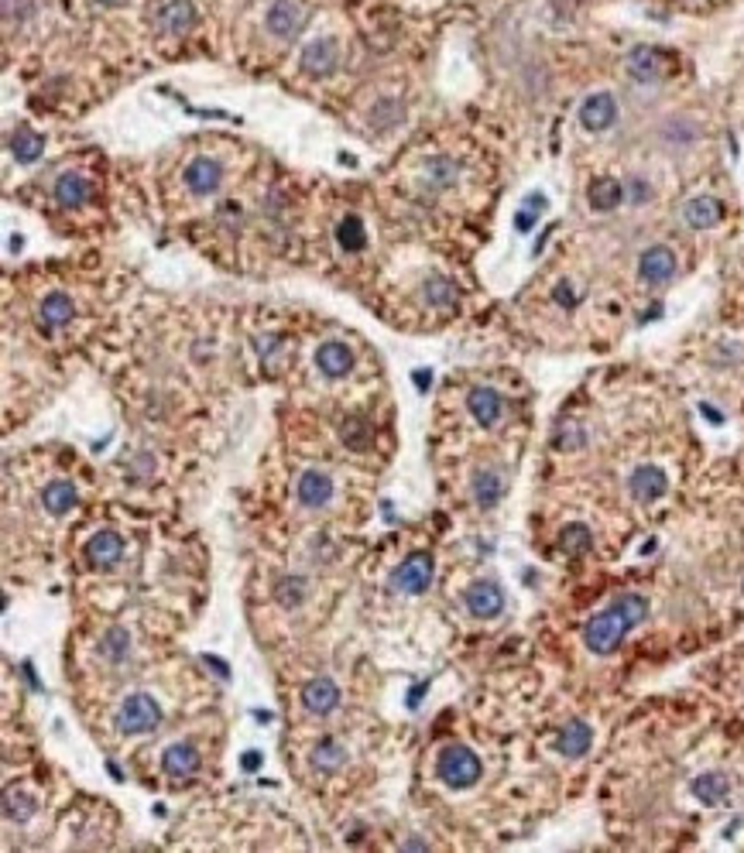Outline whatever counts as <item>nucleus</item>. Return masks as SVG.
<instances>
[{
  "mask_svg": "<svg viewBox=\"0 0 744 853\" xmlns=\"http://www.w3.org/2000/svg\"><path fill=\"white\" fill-rule=\"evenodd\" d=\"M645 617H649V600L638 596V593H624L607 610H601L597 617H590L583 641H587V648L593 654H614L621 648L624 635L631 627H638Z\"/></svg>",
  "mask_w": 744,
  "mask_h": 853,
  "instance_id": "f257e3e1",
  "label": "nucleus"
},
{
  "mask_svg": "<svg viewBox=\"0 0 744 853\" xmlns=\"http://www.w3.org/2000/svg\"><path fill=\"white\" fill-rule=\"evenodd\" d=\"M481 771H484L481 758L464 744L446 747V751L439 754V761H436V775L443 778L450 789H470V785H477V781H481Z\"/></svg>",
  "mask_w": 744,
  "mask_h": 853,
  "instance_id": "f03ea898",
  "label": "nucleus"
},
{
  "mask_svg": "<svg viewBox=\"0 0 744 853\" xmlns=\"http://www.w3.org/2000/svg\"><path fill=\"white\" fill-rule=\"evenodd\" d=\"M158 723H162V706H158L155 696H148V693L127 696L124 703H121V710H117V727L124 730V733H148V730H155Z\"/></svg>",
  "mask_w": 744,
  "mask_h": 853,
  "instance_id": "7ed1b4c3",
  "label": "nucleus"
},
{
  "mask_svg": "<svg viewBox=\"0 0 744 853\" xmlns=\"http://www.w3.org/2000/svg\"><path fill=\"white\" fill-rule=\"evenodd\" d=\"M436 576V562L429 552H412V556L405 558L402 566L395 569V576H391V586L398 593H412V596H419V593L429 590V583H433Z\"/></svg>",
  "mask_w": 744,
  "mask_h": 853,
  "instance_id": "20e7f679",
  "label": "nucleus"
},
{
  "mask_svg": "<svg viewBox=\"0 0 744 853\" xmlns=\"http://www.w3.org/2000/svg\"><path fill=\"white\" fill-rule=\"evenodd\" d=\"M309 21V7L299 4V0H279L271 11H268V32L279 34V38H292L306 28Z\"/></svg>",
  "mask_w": 744,
  "mask_h": 853,
  "instance_id": "39448f33",
  "label": "nucleus"
},
{
  "mask_svg": "<svg viewBox=\"0 0 744 853\" xmlns=\"http://www.w3.org/2000/svg\"><path fill=\"white\" fill-rule=\"evenodd\" d=\"M638 275H641V281H649V285H666V281H672V275H676V254L669 247H649L641 257H638Z\"/></svg>",
  "mask_w": 744,
  "mask_h": 853,
  "instance_id": "423d86ee",
  "label": "nucleus"
},
{
  "mask_svg": "<svg viewBox=\"0 0 744 853\" xmlns=\"http://www.w3.org/2000/svg\"><path fill=\"white\" fill-rule=\"evenodd\" d=\"M614 121H618V103H614L611 93H593L583 100V107H580V124L587 127V131L601 134V131H607Z\"/></svg>",
  "mask_w": 744,
  "mask_h": 853,
  "instance_id": "0eeeda50",
  "label": "nucleus"
},
{
  "mask_svg": "<svg viewBox=\"0 0 744 853\" xmlns=\"http://www.w3.org/2000/svg\"><path fill=\"white\" fill-rule=\"evenodd\" d=\"M302 706H306L309 713H316V716L333 713V710L340 706V689H337V683H333V679H326V675H319V679H309V683L302 685Z\"/></svg>",
  "mask_w": 744,
  "mask_h": 853,
  "instance_id": "6e6552de",
  "label": "nucleus"
},
{
  "mask_svg": "<svg viewBox=\"0 0 744 853\" xmlns=\"http://www.w3.org/2000/svg\"><path fill=\"white\" fill-rule=\"evenodd\" d=\"M466 610L474 614V617H497L501 610H504V593H501V586L497 583H491V579H481V583H474L470 590H466Z\"/></svg>",
  "mask_w": 744,
  "mask_h": 853,
  "instance_id": "1a4fd4ad",
  "label": "nucleus"
},
{
  "mask_svg": "<svg viewBox=\"0 0 744 853\" xmlns=\"http://www.w3.org/2000/svg\"><path fill=\"white\" fill-rule=\"evenodd\" d=\"M628 490H631L635 500L651 504V500H659L669 490V480L659 466H638L635 473H631V480H628Z\"/></svg>",
  "mask_w": 744,
  "mask_h": 853,
  "instance_id": "9d476101",
  "label": "nucleus"
},
{
  "mask_svg": "<svg viewBox=\"0 0 744 853\" xmlns=\"http://www.w3.org/2000/svg\"><path fill=\"white\" fill-rule=\"evenodd\" d=\"M220 182H223V169H220V161H213V158H196L186 169V186L192 189L196 196L217 192Z\"/></svg>",
  "mask_w": 744,
  "mask_h": 853,
  "instance_id": "9b49d317",
  "label": "nucleus"
},
{
  "mask_svg": "<svg viewBox=\"0 0 744 853\" xmlns=\"http://www.w3.org/2000/svg\"><path fill=\"white\" fill-rule=\"evenodd\" d=\"M121 552H124V542H121L117 531H100V535H93V538L86 542V558H90L93 566H100V569L117 566V562H121Z\"/></svg>",
  "mask_w": 744,
  "mask_h": 853,
  "instance_id": "f8f14e48",
  "label": "nucleus"
},
{
  "mask_svg": "<svg viewBox=\"0 0 744 853\" xmlns=\"http://www.w3.org/2000/svg\"><path fill=\"white\" fill-rule=\"evenodd\" d=\"M590 744H593V730H590L583 720L566 723L556 737V751L563 754V758H583V754L590 751Z\"/></svg>",
  "mask_w": 744,
  "mask_h": 853,
  "instance_id": "ddd939ff",
  "label": "nucleus"
},
{
  "mask_svg": "<svg viewBox=\"0 0 744 853\" xmlns=\"http://www.w3.org/2000/svg\"><path fill=\"white\" fill-rule=\"evenodd\" d=\"M682 217H686V223H690L693 230H710V227H717L720 217H724V206L713 199V196H697V199H690L682 206Z\"/></svg>",
  "mask_w": 744,
  "mask_h": 853,
  "instance_id": "4468645a",
  "label": "nucleus"
},
{
  "mask_svg": "<svg viewBox=\"0 0 744 853\" xmlns=\"http://www.w3.org/2000/svg\"><path fill=\"white\" fill-rule=\"evenodd\" d=\"M162 768L171 778H192L200 771V751L192 744H171L162 758Z\"/></svg>",
  "mask_w": 744,
  "mask_h": 853,
  "instance_id": "2eb2a0df",
  "label": "nucleus"
},
{
  "mask_svg": "<svg viewBox=\"0 0 744 853\" xmlns=\"http://www.w3.org/2000/svg\"><path fill=\"white\" fill-rule=\"evenodd\" d=\"M316 367L326 373V377H347L350 373V367H354V357H350V350L343 346V343H323L319 346V354H316Z\"/></svg>",
  "mask_w": 744,
  "mask_h": 853,
  "instance_id": "dca6fc26",
  "label": "nucleus"
},
{
  "mask_svg": "<svg viewBox=\"0 0 744 853\" xmlns=\"http://www.w3.org/2000/svg\"><path fill=\"white\" fill-rule=\"evenodd\" d=\"M628 73H631V79H638V82H655V79L662 76V59H659V52L649 45L631 48V55H628Z\"/></svg>",
  "mask_w": 744,
  "mask_h": 853,
  "instance_id": "f3484780",
  "label": "nucleus"
},
{
  "mask_svg": "<svg viewBox=\"0 0 744 853\" xmlns=\"http://www.w3.org/2000/svg\"><path fill=\"white\" fill-rule=\"evenodd\" d=\"M329 497H333V480H329L326 473H319V470L302 473V480H299V500H302L306 508H323Z\"/></svg>",
  "mask_w": 744,
  "mask_h": 853,
  "instance_id": "a211bd4d",
  "label": "nucleus"
},
{
  "mask_svg": "<svg viewBox=\"0 0 744 853\" xmlns=\"http://www.w3.org/2000/svg\"><path fill=\"white\" fill-rule=\"evenodd\" d=\"M333 65H337V45H333L329 38L312 42V45L302 52V69H306L309 76H326V73H333Z\"/></svg>",
  "mask_w": 744,
  "mask_h": 853,
  "instance_id": "6ab92c4d",
  "label": "nucleus"
},
{
  "mask_svg": "<svg viewBox=\"0 0 744 853\" xmlns=\"http://www.w3.org/2000/svg\"><path fill=\"white\" fill-rule=\"evenodd\" d=\"M587 196H590V206H593L597 213H611V209H618L621 199H624V186H621L618 179H593Z\"/></svg>",
  "mask_w": 744,
  "mask_h": 853,
  "instance_id": "aec40b11",
  "label": "nucleus"
},
{
  "mask_svg": "<svg viewBox=\"0 0 744 853\" xmlns=\"http://www.w3.org/2000/svg\"><path fill=\"white\" fill-rule=\"evenodd\" d=\"M466 404H470L474 419L481 422V425H494V422L501 419V394H497L494 388H474L470 398H466Z\"/></svg>",
  "mask_w": 744,
  "mask_h": 853,
  "instance_id": "412c9836",
  "label": "nucleus"
},
{
  "mask_svg": "<svg viewBox=\"0 0 744 853\" xmlns=\"http://www.w3.org/2000/svg\"><path fill=\"white\" fill-rule=\"evenodd\" d=\"M38 315H42V329L45 333H52V329L65 326L69 319H73V298L63 296V292H55V296H48L45 302H42V309H38Z\"/></svg>",
  "mask_w": 744,
  "mask_h": 853,
  "instance_id": "4be33fe9",
  "label": "nucleus"
},
{
  "mask_svg": "<svg viewBox=\"0 0 744 853\" xmlns=\"http://www.w3.org/2000/svg\"><path fill=\"white\" fill-rule=\"evenodd\" d=\"M55 199L63 202V206H69V209H76V206H83V202L90 199V182H86L79 171H65L63 179L55 182Z\"/></svg>",
  "mask_w": 744,
  "mask_h": 853,
  "instance_id": "5701e85b",
  "label": "nucleus"
},
{
  "mask_svg": "<svg viewBox=\"0 0 744 853\" xmlns=\"http://www.w3.org/2000/svg\"><path fill=\"white\" fill-rule=\"evenodd\" d=\"M11 151H15V158L21 165H32V161H38V155L45 151V138H42L38 131H32V127H17L15 138H11Z\"/></svg>",
  "mask_w": 744,
  "mask_h": 853,
  "instance_id": "b1692460",
  "label": "nucleus"
},
{
  "mask_svg": "<svg viewBox=\"0 0 744 853\" xmlns=\"http://www.w3.org/2000/svg\"><path fill=\"white\" fill-rule=\"evenodd\" d=\"M730 791V781L720 771H707V775H700L697 781H693V795H697L703 806H717V802H724Z\"/></svg>",
  "mask_w": 744,
  "mask_h": 853,
  "instance_id": "393cba45",
  "label": "nucleus"
},
{
  "mask_svg": "<svg viewBox=\"0 0 744 853\" xmlns=\"http://www.w3.org/2000/svg\"><path fill=\"white\" fill-rule=\"evenodd\" d=\"M42 500H45V508L52 514H69L73 508H76V487L69 480H55L45 487V494H42Z\"/></svg>",
  "mask_w": 744,
  "mask_h": 853,
  "instance_id": "a878e982",
  "label": "nucleus"
},
{
  "mask_svg": "<svg viewBox=\"0 0 744 853\" xmlns=\"http://www.w3.org/2000/svg\"><path fill=\"white\" fill-rule=\"evenodd\" d=\"M192 21H196V11H192V4H186V0H171V4L162 7V24H165V32L182 34L192 28Z\"/></svg>",
  "mask_w": 744,
  "mask_h": 853,
  "instance_id": "bb28decb",
  "label": "nucleus"
},
{
  "mask_svg": "<svg viewBox=\"0 0 744 853\" xmlns=\"http://www.w3.org/2000/svg\"><path fill=\"white\" fill-rule=\"evenodd\" d=\"M501 494H504V480H501L497 473L484 470V473L474 477V500H477L481 508H494L497 500H501Z\"/></svg>",
  "mask_w": 744,
  "mask_h": 853,
  "instance_id": "cd10ccee",
  "label": "nucleus"
},
{
  "mask_svg": "<svg viewBox=\"0 0 744 853\" xmlns=\"http://www.w3.org/2000/svg\"><path fill=\"white\" fill-rule=\"evenodd\" d=\"M34 809H38V802L28 791H4V816L11 822H28L34 816Z\"/></svg>",
  "mask_w": 744,
  "mask_h": 853,
  "instance_id": "c85d7f7f",
  "label": "nucleus"
},
{
  "mask_svg": "<svg viewBox=\"0 0 744 853\" xmlns=\"http://www.w3.org/2000/svg\"><path fill=\"white\" fill-rule=\"evenodd\" d=\"M337 240H340V247L347 250V254L364 250V247H367V233H364V223H360L357 217L340 219V227H337Z\"/></svg>",
  "mask_w": 744,
  "mask_h": 853,
  "instance_id": "c756f323",
  "label": "nucleus"
},
{
  "mask_svg": "<svg viewBox=\"0 0 744 853\" xmlns=\"http://www.w3.org/2000/svg\"><path fill=\"white\" fill-rule=\"evenodd\" d=\"M456 175H460V169H456V161L446 155H436L426 161V179L433 182L436 189H446L456 182Z\"/></svg>",
  "mask_w": 744,
  "mask_h": 853,
  "instance_id": "7c9ffc66",
  "label": "nucleus"
},
{
  "mask_svg": "<svg viewBox=\"0 0 744 853\" xmlns=\"http://www.w3.org/2000/svg\"><path fill=\"white\" fill-rule=\"evenodd\" d=\"M275 600H279L285 610H292L306 600V579L302 576H281L275 583Z\"/></svg>",
  "mask_w": 744,
  "mask_h": 853,
  "instance_id": "2f4dec72",
  "label": "nucleus"
},
{
  "mask_svg": "<svg viewBox=\"0 0 744 853\" xmlns=\"http://www.w3.org/2000/svg\"><path fill=\"white\" fill-rule=\"evenodd\" d=\"M343 761H347V751H343V744L340 741H333V737L319 741L316 754H312V764H316L319 771H337Z\"/></svg>",
  "mask_w": 744,
  "mask_h": 853,
  "instance_id": "473e14b6",
  "label": "nucleus"
},
{
  "mask_svg": "<svg viewBox=\"0 0 744 853\" xmlns=\"http://www.w3.org/2000/svg\"><path fill=\"white\" fill-rule=\"evenodd\" d=\"M559 545L566 556H583L590 545H593V535H590L587 525H566L563 535H559Z\"/></svg>",
  "mask_w": 744,
  "mask_h": 853,
  "instance_id": "72a5a7b5",
  "label": "nucleus"
},
{
  "mask_svg": "<svg viewBox=\"0 0 744 853\" xmlns=\"http://www.w3.org/2000/svg\"><path fill=\"white\" fill-rule=\"evenodd\" d=\"M426 302L429 305H436V309H446V305H453L456 302V285H453L450 278H429V285H426Z\"/></svg>",
  "mask_w": 744,
  "mask_h": 853,
  "instance_id": "f704fd0d",
  "label": "nucleus"
},
{
  "mask_svg": "<svg viewBox=\"0 0 744 853\" xmlns=\"http://www.w3.org/2000/svg\"><path fill=\"white\" fill-rule=\"evenodd\" d=\"M127 648H131V641H127L124 627H113V631H107V637H103V654H107L110 662H121V658H127Z\"/></svg>",
  "mask_w": 744,
  "mask_h": 853,
  "instance_id": "c9c22d12",
  "label": "nucleus"
},
{
  "mask_svg": "<svg viewBox=\"0 0 744 853\" xmlns=\"http://www.w3.org/2000/svg\"><path fill=\"white\" fill-rule=\"evenodd\" d=\"M367 435H371V429H367L364 422L350 419L347 425H343V442H347V446H354V450H364V446H367Z\"/></svg>",
  "mask_w": 744,
  "mask_h": 853,
  "instance_id": "e433bc0d",
  "label": "nucleus"
},
{
  "mask_svg": "<svg viewBox=\"0 0 744 853\" xmlns=\"http://www.w3.org/2000/svg\"><path fill=\"white\" fill-rule=\"evenodd\" d=\"M535 219H539V213H535V209H528V206H522V209H518V217H514V227H518V233H528L532 227H535Z\"/></svg>",
  "mask_w": 744,
  "mask_h": 853,
  "instance_id": "4c0bfd02",
  "label": "nucleus"
},
{
  "mask_svg": "<svg viewBox=\"0 0 744 853\" xmlns=\"http://www.w3.org/2000/svg\"><path fill=\"white\" fill-rule=\"evenodd\" d=\"M553 298H556L559 305H566V309H573V305H576V292L570 288V285H566V281H559L556 292H553Z\"/></svg>",
  "mask_w": 744,
  "mask_h": 853,
  "instance_id": "58836bf2",
  "label": "nucleus"
},
{
  "mask_svg": "<svg viewBox=\"0 0 744 853\" xmlns=\"http://www.w3.org/2000/svg\"><path fill=\"white\" fill-rule=\"evenodd\" d=\"M240 764H244V771H258V768H261V754H258V751H248Z\"/></svg>",
  "mask_w": 744,
  "mask_h": 853,
  "instance_id": "ea45409f",
  "label": "nucleus"
},
{
  "mask_svg": "<svg viewBox=\"0 0 744 853\" xmlns=\"http://www.w3.org/2000/svg\"><path fill=\"white\" fill-rule=\"evenodd\" d=\"M631 192H635V196H631V199H635V202H645V196H649V189H645V182H638V179H635V182H631Z\"/></svg>",
  "mask_w": 744,
  "mask_h": 853,
  "instance_id": "a19ab883",
  "label": "nucleus"
},
{
  "mask_svg": "<svg viewBox=\"0 0 744 853\" xmlns=\"http://www.w3.org/2000/svg\"><path fill=\"white\" fill-rule=\"evenodd\" d=\"M700 412H703V415H707V419H710V422H717V425L724 422V415H720L717 408H710V404H700Z\"/></svg>",
  "mask_w": 744,
  "mask_h": 853,
  "instance_id": "79ce46f5",
  "label": "nucleus"
},
{
  "mask_svg": "<svg viewBox=\"0 0 744 853\" xmlns=\"http://www.w3.org/2000/svg\"><path fill=\"white\" fill-rule=\"evenodd\" d=\"M202 662H206V665H213V668H217V675H223V679H227V675H230V672H227V665H223V662H220V658H210V654H206V658H202Z\"/></svg>",
  "mask_w": 744,
  "mask_h": 853,
  "instance_id": "37998d69",
  "label": "nucleus"
},
{
  "mask_svg": "<svg viewBox=\"0 0 744 853\" xmlns=\"http://www.w3.org/2000/svg\"><path fill=\"white\" fill-rule=\"evenodd\" d=\"M429 384H433V373L416 371V388H429Z\"/></svg>",
  "mask_w": 744,
  "mask_h": 853,
  "instance_id": "c03bdc74",
  "label": "nucleus"
},
{
  "mask_svg": "<svg viewBox=\"0 0 744 853\" xmlns=\"http://www.w3.org/2000/svg\"><path fill=\"white\" fill-rule=\"evenodd\" d=\"M422 693H426V685H416V689L408 693V706H412V710L419 706V696H422Z\"/></svg>",
  "mask_w": 744,
  "mask_h": 853,
  "instance_id": "a18cd8bd",
  "label": "nucleus"
},
{
  "mask_svg": "<svg viewBox=\"0 0 744 853\" xmlns=\"http://www.w3.org/2000/svg\"><path fill=\"white\" fill-rule=\"evenodd\" d=\"M405 850H426V843H422V839H408Z\"/></svg>",
  "mask_w": 744,
  "mask_h": 853,
  "instance_id": "49530a36",
  "label": "nucleus"
},
{
  "mask_svg": "<svg viewBox=\"0 0 744 853\" xmlns=\"http://www.w3.org/2000/svg\"><path fill=\"white\" fill-rule=\"evenodd\" d=\"M100 4H107V7H117V4H124V0H100Z\"/></svg>",
  "mask_w": 744,
  "mask_h": 853,
  "instance_id": "de8ad7c7",
  "label": "nucleus"
},
{
  "mask_svg": "<svg viewBox=\"0 0 744 853\" xmlns=\"http://www.w3.org/2000/svg\"><path fill=\"white\" fill-rule=\"evenodd\" d=\"M741 590H744V586H741Z\"/></svg>",
  "mask_w": 744,
  "mask_h": 853,
  "instance_id": "09e8293b",
  "label": "nucleus"
}]
</instances>
